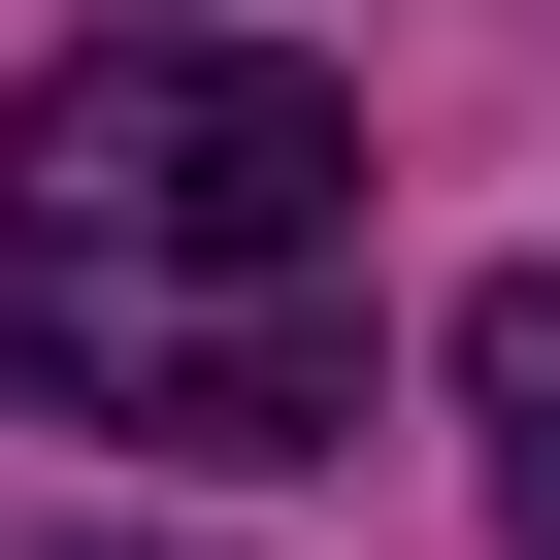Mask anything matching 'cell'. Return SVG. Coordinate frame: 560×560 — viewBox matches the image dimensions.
<instances>
[{"mask_svg": "<svg viewBox=\"0 0 560 560\" xmlns=\"http://www.w3.org/2000/svg\"><path fill=\"white\" fill-rule=\"evenodd\" d=\"M0 396H100L165 462L363 429V132L264 34H100L0 132Z\"/></svg>", "mask_w": 560, "mask_h": 560, "instance_id": "obj_1", "label": "cell"}, {"mask_svg": "<svg viewBox=\"0 0 560 560\" xmlns=\"http://www.w3.org/2000/svg\"><path fill=\"white\" fill-rule=\"evenodd\" d=\"M462 429H494V527L560 560V264H494V298H462Z\"/></svg>", "mask_w": 560, "mask_h": 560, "instance_id": "obj_2", "label": "cell"}, {"mask_svg": "<svg viewBox=\"0 0 560 560\" xmlns=\"http://www.w3.org/2000/svg\"><path fill=\"white\" fill-rule=\"evenodd\" d=\"M67 560H132V527H67Z\"/></svg>", "mask_w": 560, "mask_h": 560, "instance_id": "obj_3", "label": "cell"}]
</instances>
